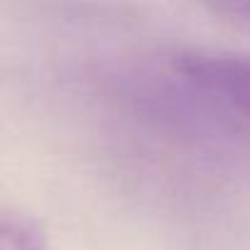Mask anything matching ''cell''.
Returning <instances> with one entry per match:
<instances>
[{
    "label": "cell",
    "instance_id": "cell-2",
    "mask_svg": "<svg viewBox=\"0 0 250 250\" xmlns=\"http://www.w3.org/2000/svg\"><path fill=\"white\" fill-rule=\"evenodd\" d=\"M0 250H47L44 226L18 211L0 216Z\"/></svg>",
    "mask_w": 250,
    "mask_h": 250
},
{
    "label": "cell",
    "instance_id": "cell-3",
    "mask_svg": "<svg viewBox=\"0 0 250 250\" xmlns=\"http://www.w3.org/2000/svg\"><path fill=\"white\" fill-rule=\"evenodd\" d=\"M208 3L216 5L218 10L228 13V15L250 20V0H208Z\"/></svg>",
    "mask_w": 250,
    "mask_h": 250
},
{
    "label": "cell",
    "instance_id": "cell-1",
    "mask_svg": "<svg viewBox=\"0 0 250 250\" xmlns=\"http://www.w3.org/2000/svg\"><path fill=\"white\" fill-rule=\"evenodd\" d=\"M177 69L201 91L226 103L250 123V57L226 52H189Z\"/></svg>",
    "mask_w": 250,
    "mask_h": 250
}]
</instances>
